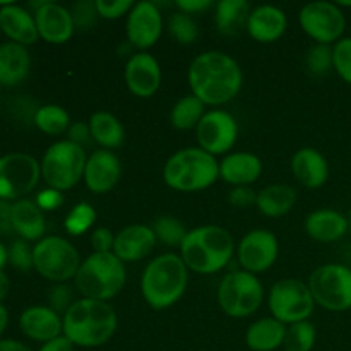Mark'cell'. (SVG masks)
I'll use <instances>...</instances> for the list:
<instances>
[{
  "label": "cell",
  "instance_id": "1",
  "mask_svg": "<svg viewBox=\"0 0 351 351\" xmlns=\"http://www.w3.org/2000/svg\"><path fill=\"white\" fill-rule=\"evenodd\" d=\"M187 79L192 95L209 106L230 103L243 84L240 65L235 58L219 50L199 53L189 65Z\"/></svg>",
  "mask_w": 351,
  "mask_h": 351
},
{
  "label": "cell",
  "instance_id": "2",
  "mask_svg": "<svg viewBox=\"0 0 351 351\" xmlns=\"http://www.w3.org/2000/svg\"><path fill=\"white\" fill-rule=\"evenodd\" d=\"M64 336L74 346L98 348L115 335L119 319L108 302L79 298L62 317Z\"/></svg>",
  "mask_w": 351,
  "mask_h": 351
},
{
  "label": "cell",
  "instance_id": "3",
  "mask_svg": "<svg viewBox=\"0 0 351 351\" xmlns=\"http://www.w3.org/2000/svg\"><path fill=\"white\" fill-rule=\"evenodd\" d=\"M232 233L218 225H204L191 230L180 247V257L197 274H215L225 269L235 254Z\"/></svg>",
  "mask_w": 351,
  "mask_h": 351
},
{
  "label": "cell",
  "instance_id": "4",
  "mask_svg": "<svg viewBox=\"0 0 351 351\" xmlns=\"http://www.w3.org/2000/svg\"><path fill=\"white\" fill-rule=\"evenodd\" d=\"M189 285V267L180 254L167 252L154 257L141 278V293L154 311L170 308L184 297Z\"/></svg>",
  "mask_w": 351,
  "mask_h": 351
},
{
  "label": "cell",
  "instance_id": "5",
  "mask_svg": "<svg viewBox=\"0 0 351 351\" xmlns=\"http://www.w3.org/2000/svg\"><path fill=\"white\" fill-rule=\"evenodd\" d=\"M219 178L216 156L201 147H185L168 158L163 168V180L177 192H199L211 187Z\"/></svg>",
  "mask_w": 351,
  "mask_h": 351
},
{
  "label": "cell",
  "instance_id": "6",
  "mask_svg": "<svg viewBox=\"0 0 351 351\" xmlns=\"http://www.w3.org/2000/svg\"><path fill=\"white\" fill-rule=\"evenodd\" d=\"M127 281L125 264L113 252H93L81 263L74 285L82 298L108 302L123 290Z\"/></svg>",
  "mask_w": 351,
  "mask_h": 351
},
{
  "label": "cell",
  "instance_id": "7",
  "mask_svg": "<svg viewBox=\"0 0 351 351\" xmlns=\"http://www.w3.org/2000/svg\"><path fill=\"white\" fill-rule=\"evenodd\" d=\"M86 161L88 154L84 147L69 139L57 141L41 158V178L50 189L65 192L75 187L84 177Z\"/></svg>",
  "mask_w": 351,
  "mask_h": 351
},
{
  "label": "cell",
  "instance_id": "8",
  "mask_svg": "<svg viewBox=\"0 0 351 351\" xmlns=\"http://www.w3.org/2000/svg\"><path fill=\"white\" fill-rule=\"evenodd\" d=\"M34 269L45 280L53 283H67L74 280L81 267L77 249L67 239L58 235L43 237L33 247Z\"/></svg>",
  "mask_w": 351,
  "mask_h": 351
},
{
  "label": "cell",
  "instance_id": "9",
  "mask_svg": "<svg viewBox=\"0 0 351 351\" xmlns=\"http://www.w3.org/2000/svg\"><path fill=\"white\" fill-rule=\"evenodd\" d=\"M264 288L259 278L247 271H233L221 280L218 288V304L226 315L243 319L259 311Z\"/></svg>",
  "mask_w": 351,
  "mask_h": 351
},
{
  "label": "cell",
  "instance_id": "10",
  "mask_svg": "<svg viewBox=\"0 0 351 351\" xmlns=\"http://www.w3.org/2000/svg\"><path fill=\"white\" fill-rule=\"evenodd\" d=\"M308 288L314 302L331 312L351 308V267L345 264H322L312 271Z\"/></svg>",
  "mask_w": 351,
  "mask_h": 351
},
{
  "label": "cell",
  "instance_id": "11",
  "mask_svg": "<svg viewBox=\"0 0 351 351\" xmlns=\"http://www.w3.org/2000/svg\"><path fill=\"white\" fill-rule=\"evenodd\" d=\"M269 311L276 321L285 326L308 321L315 307L314 297L307 283L300 280H280L269 293Z\"/></svg>",
  "mask_w": 351,
  "mask_h": 351
},
{
  "label": "cell",
  "instance_id": "12",
  "mask_svg": "<svg viewBox=\"0 0 351 351\" xmlns=\"http://www.w3.org/2000/svg\"><path fill=\"white\" fill-rule=\"evenodd\" d=\"M41 167L27 153H7L0 156V199L19 201L38 185Z\"/></svg>",
  "mask_w": 351,
  "mask_h": 351
},
{
  "label": "cell",
  "instance_id": "13",
  "mask_svg": "<svg viewBox=\"0 0 351 351\" xmlns=\"http://www.w3.org/2000/svg\"><path fill=\"white\" fill-rule=\"evenodd\" d=\"M298 21L307 36L317 45L338 43L346 27V17L341 7L335 2H311L302 7Z\"/></svg>",
  "mask_w": 351,
  "mask_h": 351
},
{
  "label": "cell",
  "instance_id": "14",
  "mask_svg": "<svg viewBox=\"0 0 351 351\" xmlns=\"http://www.w3.org/2000/svg\"><path fill=\"white\" fill-rule=\"evenodd\" d=\"M199 147L213 156L226 154L235 146L239 137V125L232 113L225 110H209L195 127Z\"/></svg>",
  "mask_w": 351,
  "mask_h": 351
},
{
  "label": "cell",
  "instance_id": "15",
  "mask_svg": "<svg viewBox=\"0 0 351 351\" xmlns=\"http://www.w3.org/2000/svg\"><path fill=\"white\" fill-rule=\"evenodd\" d=\"M280 243L269 230L257 228L247 233L237 245V257L243 271L252 274L264 273L278 259Z\"/></svg>",
  "mask_w": 351,
  "mask_h": 351
},
{
  "label": "cell",
  "instance_id": "16",
  "mask_svg": "<svg viewBox=\"0 0 351 351\" xmlns=\"http://www.w3.org/2000/svg\"><path fill=\"white\" fill-rule=\"evenodd\" d=\"M127 41L141 51L154 47L163 33V16L154 2H137L127 16Z\"/></svg>",
  "mask_w": 351,
  "mask_h": 351
},
{
  "label": "cell",
  "instance_id": "17",
  "mask_svg": "<svg viewBox=\"0 0 351 351\" xmlns=\"http://www.w3.org/2000/svg\"><path fill=\"white\" fill-rule=\"evenodd\" d=\"M129 91L137 98H151L161 86L160 62L147 51H137L129 57L123 71Z\"/></svg>",
  "mask_w": 351,
  "mask_h": 351
},
{
  "label": "cell",
  "instance_id": "18",
  "mask_svg": "<svg viewBox=\"0 0 351 351\" xmlns=\"http://www.w3.org/2000/svg\"><path fill=\"white\" fill-rule=\"evenodd\" d=\"M122 177V165L113 151L98 149L89 154L84 168V184L93 194H108Z\"/></svg>",
  "mask_w": 351,
  "mask_h": 351
},
{
  "label": "cell",
  "instance_id": "19",
  "mask_svg": "<svg viewBox=\"0 0 351 351\" xmlns=\"http://www.w3.org/2000/svg\"><path fill=\"white\" fill-rule=\"evenodd\" d=\"M36 21L38 34L47 43L64 45L74 34V21H72L71 10L57 2L47 0L36 12H33Z\"/></svg>",
  "mask_w": 351,
  "mask_h": 351
},
{
  "label": "cell",
  "instance_id": "20",
  "mask_svg": "<svg viewBox=\"0 0 351 351\" xmlns=\"http://www.w3.org/2000/svg\"><path fill=\"white\" fill-rule=\"evenodd\" d=\"M158 240L153 228L147 225H130L115 235L113 254L125 263H137L149 256Z\"/></svg>",
  "mask_w": 351,
  "mask_h": 351
},
{
  "label": "cell",
  "instance_id": "21",
  "mask_svg": "<svg viewBox=\"0 0 351 351\" xmlns=\"http://www.w3.org/2000/svg\"><path fill=\"white\" fill-rule=\"evenodd\" d=\"M0 31L5 33L10 41L23 47L34 45L40 38L34 16L23 5L14 2L0 3Z\"/></svg>",
  "mask_w": 351,
  "mask_h": 351
},
{
  "label": "cell",
  "instance_id": "22",
  "mask_svg": "<svg viewBox=\"0 0 351 351\" xmlns=\"http://www.w3.org/2000/svg\"><path fill=\"white\" fill-rule=\"evenodd\" d=\"M19 328L24 336L40 343H47L64 335L62 315L45 305H33L23 311L19 317Z\"/></svg>",
  "mask_w": 351,
  "mask_h": 351
},
{
  "label": "cell",
  "instance_id": "23",
  "mask_svg": "<svg viewBox=\"0 0 351 351\" xmlns=\"http://www.w3.org/2000/svg\"><path fill=\"white\" fill-rule=\"evenodd\" d=\"M287 14L276 5H259L250 10L247 19V33L259 43H274L287 33Z\"/></svg>",
  "mask_w": 351,
  "mask_h": 351
},
{
  "label": "cell",
  "instance_id": "24",
  "mask_svg": "<svg viewBox=\"0 0 351 351\" xmlns=\"http://www.w3.org/2000/svg\"><path fill=\"white\" fill-rule=\"evenodd\" d=\"M263 175V161L257 154L239 151L226 154L219 163V178L233 187H250Z\"/></svg>",
  "mask_w": 351,
  "mask_h": 351
},
{
  "label": "cell",
  "instance_id": "25",
  "mask_svg": "<svg viewBox=\"0 0 351 351\" xmlns=\"http://www.w3.org/2000/svg\"><path fill=\"white\" fill-rule=\"evenodd\" d=\"M293 177L307 189H319L328 182L329 165L315 147H302L291 158Z\"/></svg>",
  "mask_w": 351,
  "mask_h": 351
},
{
  "label": "cell",
  "instance_id": "26",
  "mask_svg": "<svg viewBox=\"0 0 351 351\" xmlns=\"http://www.w3.org/2000/svg\"><path fill=\"white\" fill-rule=\"evenodd\" d=\"M305 232L315 242H338L350 232V219L335 209H317L305 219Z\"/></svg>",
  "mask_w": 351,
  "mask_h": 351
},
{
  "label": "cell",
  "instance_id": "27",
  "mask_svg": "<svg viewBox=\"0 0 351 351\" xmlns=\"http://www.w3.org/2000/svg\"><path fill=\"white\" fill-rule=\"evenodd\" d=\"M12 228L26 242H40L43 239L47 223L36 202L26 197L12 202Z\"/></svg>",
  "mask_w": 351,
  "mask_h": 351
},
{
  "label": "cell",
  "instance_id": "28",
  "mask_svg": "<svg viewBox=\"0 0 351 351\" xmlns=\"http://www.w3.org/2000/svg\"><path fill=\"white\" fill-rule=\"evenodd\" d=\"M31 69V55L27 47L14 41L0 45V84L17 86L27 77Z\"/></svg>",
  "mask_w": 351,
  "mask_h": 351
},
{
  "label": "cell",
  "instance_id": "29",
  "mask_svg": "<svg viewBox=\"0 0 351 351\" xmlns=\"http://www.w3.org/2000/svg\"><path fill=\"white\" fill-rule=\"evenodd\" d=\"M287 338V326L274 317H264L249 326L245 343L252 351H274L281 348Z\"/></svg>",
  "mask_w": 351,
  "mask_h": 351
},
{
  "label": "cell",
  "instance_id": "30",
  "mask_svg": "<svg viewBox=\"0 0 351 351\" xmlns=\"http://www.w3.org/2000/svg\"><path fill=\"white\" fill-rule=\"evenodd\" d=\"M297 202V191L290 185H267L257 192V209L267 218H281L293 209Z\"/></svg>",
  "mask_w": 351,
  "mask_h": 351
},
{
  "label": "cell",
  "instance_id": "31",
  "mask_svg": "<svg viewBox=\"0 0 351 351\" xmlns=\"http://www.w3.org/2000/svg\"><path fill=\"white\" fill-rule=\"evenodd\" d=\"M250 5L245 0H219L215 5V26L225 36H235L247 26Z\"/></svg>",
  "mask_w": 351,
  "mask_h": 351
},
{
  "label": "cell",
  "instance_id": "32",
  "mask_svg": "<svg viewBox=\"0 0 351 351\" xmlns=\"http://www.w3.org/2000/svg\"><path fill=\"white\" fill-rule=\"evenodd\" d=\"M89 129L95 143L101 146V149H119L125 139L123 125L115 115L108 112H96L89 117Z\"/></svg>",
  "mask_w": 351,
  "mask_h": 351
},
{
  "label": "cell",
  "instance_id": "33",
  "mask_svg": "<svg viewBox=\"0 0 351 351\" xmlns=\"http://www.w3.org/2000/svg\"><path fill=\"white\" fill-rule=\"evenodd\" d=\"M204 103L194 95L182 96L173 105L170 113L171 125L177 130H192L199 125L204 117Z\"/></svg>",
  "mask_w": 351,
  "mask_h": 351
},
{
  "label": "cell",
  "instance_id": "34",
  "mask_svg": "<svg viewBox=\"0 0 351 351\" xmlns=\"http://www.w3.org/2000/svg\"><path fill=\"white\" fill-rule=\"evenodd\" d=\"M34 125L48 136H60L71 129V117L60 105H41L34 115Z\"/></svg>",
  "mask_w": 351,
  "mask_h": 351
},
{
  "label": "cell",
  "instance_id": "35",
  "mask_svg": "<svg viewBox=\"0 0 351 351\" xmlns=\"http://www.w3.org/2000/svg\"><path fill=\"white\" fill-rule=\"evenodd\" d=\"M151 228H153L158 242L165 243L168 247H178V249L182 247L189 233L185 230L184 223L175 218V216H160V218L154 219Z\"/></svg>",
  "mask_w": 351,
  "mask_h": 351
},
{
  "label": "cell",
  "instance_id": "36",
  "mask_svg": "<svg viewBox=\"0 0 351 351\" xmlns=\"http://www.w3.org/2000/svg\"><path fill=\"white\" fill-rule=\"evenodd\" d=\"M317 339L315 326L311 321L297 322L287 328V338H285V351H312Z\"/></svg>",
  "mask_w": 351,
  "mask_h": 351
},
{
  "label": "cell",
  "instance_id": "37",
  "mask_svg": "<svg viewBox=\"0 0 351 351\" xmlns=\"http://www.w3.org/2000/svg\"><path fill=\"white\" fill-rule=\"evenodd\" d=\"M96 221V209L89 202H77L64 219L65 232L71 237H79L89 232Z\"/></svg>",
  "mask_w": 351,
  "mask_h": 351
},
{
  "label": "cell",
  "instance_id": "38",
  "mask_svg": "<svg viewBox=\"0 0 351 351\" xmlns=\"http://www.w3.org/2000/svg\"><path fill=\"white\" fill-rule=\"evenodd\" d=\"M168 31H170V36L180 45H192L199 38L197 24L192 19V16L184 12L171 14L168 19Z\"/></svg>",
  "mask_w": 351,
  "mask_h": 351
},
{
  "label": "cell",
  "instance_id": "39",
  "mask_svg": "<svg viewBox=\"0 0 351 351\" xmlns=\"http://www.w3.org/2000/svg\"><path fill=\"white\" fill-rule=\"evenodd\" d=\"M305 64L311 74L324 75L328 74L332 67V47L331 45H314L307 51Z\"/></svg>",
  "mask_w": 351,
  "mask_h": 351
},
{
  "label": "cell",
  "instance_id": "40",
  "mask_svg": "<svg viewBox=\"0 0 351 351\" xmlns=\"http://www.w3.org/2000/svg\"><path fill=\"white\" fill-rule=\"evenodd\" d=\"M7 259H9V264L14 269L27 273V271L34 267L33 247L29 245V242L23 239L14 240L9 245V249H7Z\"/></svg>",
  "mask_w": 351,
  "mask_h": 351
},
{
  "label": "cell",
  "instance_id": "41",
  "mask_svg": "<svg viewBox=\"0 0 351 351\" xmlns=\"http://www.w3.org/2000/svg\"><path fill=\"white\" fill-rule=\"evenodd\" d=\"M332 67L343 81L351 84V36L341 38L332 47Z\"/></svg>",
  "mask_w": 351,
  "mask_h": 351
},
{
  "label": "cell",
  "instance_id": "42",
  "mask_svg": "<svg viewBox=\"0 0 351 351\" xmlns=\"http://www.w3.org/2000/svg\"><path fill=\"white\" fill-rule=\"evenodd\" d=\"M72 21H74L75 29L88 31L93 27V24L98 19V10H96V3L93 0H81V2L74 3L71 9Z\"/></svg>",
  "mask_w": 351,
  "mask_h": 351
},
{
  "label": "cell",
  "instance_id": "43",
  "mask_svg": "<svg viewBox=\"0 0 351 351\" xmlns=\"http://www.w3.org/2000/svg\"><path fill=\"white\" fill-rule=\"evenodd\" d=\"M74 302L75 300L71 287L65 283H55V287H51V290L48 291V307L57 312L58 315H62V317L72 307Z\"/></svg>",
  "mask_w": 351,
  "mask_h": 351
},
{
  "label": "cell",
  "instance_id": "44",
  "mask_svg": "<svg viewBox=\"0 0 351 351\" xmlns=\"http://www.w3.org/2000/svg\"><path fill=\"white\" fill-rule=\"evenodd\" d=\"M96 10H98V16L101 19H119L122 16H129V12L132 10V7L136 3L132 0H113V2H108V0H95Z\"/></svg>",
  "mask_w": 351,
  "mask_h": 351
},
{
  "label": "cell",
  "instance_id": "45",
  "mask_svg": "<svg viewBox=\"0 0 351 351\" xmlns=\"http://www.w3.org/2000/svg\"><path fill=\"white\" fill-rule=\"evenodd\" d=\"M38 108L40 106H36L27 98H16L10 103V113L14 115V119L21 120V122L34 123V115H36Z\"/></svg>",
  "mask_w": 351,
  "mask_h": 351
},
{
  "label": "cell",
  "instance_id": "46",
  "mask_svg": "<svg viewBox=\"0 0 351 351\" xmlns=\"http://www.w3.org/2000/svg\"><path fill=\"white\" fill-rule=\"evenodd\" d=\"M113 243H115V235L112 233V230L105 228V226L93 230L91 233L93 252H99V254L113 252Z\"/></svg>",
  "mask_w": 351,
  "mask_h": 351
},
{
  "label": "cell",
  "instance_id": "47",
  "mask_svg": "<svg viewBox=\"0 0 351 351\" xmlns=\"http://www.w3.org/2000/svg\"><path fill=\"white\" fill-rule=\"evenodd\" d=\"M34 202H36L38 208H40L43 213L55 211V209H58L62 204H64V194H62L60 191H55V189L47 187L43 189V191L38 192Z\"/></svg>",
  "mask_w": 351,
  "mask_h": 351
},
{
  "label": "cell",
  "instance_id": "48",
  "mask_svg": "<svg viewBox=\"0 0 351 351\" xmlns=\"http://www.w3.org/2000/svg\"><path fill=\"white\" fill-rule=\"evenodd\" d=\"M228 201L233 208L247 209L250 206H256L257 192L250 187H235L228 195Z\"/></svg>",
  "mask_w": 351,
  "mask_h": 351
},
{
  "label": "cell",
  "instance_id": "49",
  "mask_svg": "<svg viewBox=\"0 0 351 351\" xmlns=\"http://www.w3.org/2000/svg\"><path fill=\"white\" fill-rule=\"evenodd\" d=\"M69 132V141H72L77 146L84 147V144H88L89 141L93 139L91 136V129H89L88 122H75L72 123L71 129L67 130Z\"/></svg>",
  "mask_w": 351,
  "mask_h": 351
},
{
  "label": "cell",
  "instance_id": "50",
  "mask_svg": "<svg viewBox=\"0 0 351 351\" xmlns=\"http://www.w3.org/2000/svg\"><path fill=\"white\" fill-rule=\"evenodd\" d=\"M178 12H184L192 16V14H201L204 10L211 9L213 2L211 0H177L175 2Z\"/></svg>",
  "mask_w": 351,
  "mask_h": 351
},
{
  "label": "cell",
  "instance_id": "51",
  "mask_svg": "<svg viewBox=\"0 0 351 351\" xmlns=\"http://www.w3.org/2000/svg\"><path fill=\"white\" fill-rule=\"evenodd\" d=\"M12 228V204L0 199V235H10Z\"/></svg>",
  "mask_w": 351,
  "mask_h": 351
},
{
  "label": "cell",
  "instance_id": "52",
  "mask_svg": "<svg viewBox=\"0 0 351 351\" xmlns=\"http://www.w3.org/2000/svg\"><path fill=\"white\" fill-rule=\"evenodd\" d=\"M38 351H74V345L62 335L58 336V338L43 343Z\"/></svg>",
  "mask_w": 351,
  "mask_h": 351
},
{
  "label": "cell",
  "instance_id": "53",
  "mask_svg": "<svg viewBox=\"0 0 351 351\" xmlns=\"http://www.w3.org/2000/svg\"><path fill=\"white\" fill-rule=\"evenodd\" d=\"M0 351H31L24 343L16 339H0Z\"/></svg>",
  "mask_w": 351,
  "mask_h": 351
},
{
  "label": "cell",
  "instance_id": "54",
  "mask_svg": "<svg viewBox=\"0 0 351 351\" xmlns=\"http://www.w3.org/2000/svg\"><path fill=\"white\" fill-rule=\"evenodd\" d=\"M9 290H10L9 276H7L3 271H0V304H2V302L7 298V295H9Z\"/></svg>",
  "mask_w": 351,
  "mask_h": 351
},
{
  "label": "cell",
  "instance_id": "55",
  "mask_svg": "<svg viewBox=\"0 0 351 351\" xmlns=\"http://www.w3.org/2000/svg\"><path fill=\"white\" fill-rule=\"evenodd\" d=\"M7 324H9V312H7L5 305L0 304V339H2V335L5 332Z\"/></svg>",
  "mask_w": 351,
  "mask_h": 351
},
{
  "label": "cell",
  "instance_id": "56",
  "mask_svg": "<svg viewBox=\"0 0 351 351\" xmlns=\"http://www.w3.org/2000/svg\"><path fill=\"white\" fill-rule=\"evenodd\" d=\"M7 263H9V259H7V247L0 242V271L3 269Z\"/></svg>",
  "mask_w": 351,
  "mask_h": 351
},
{
  "label": "cell",
  "instance_id": "57",
  "mask_svg": "<svg viewBox=\"0 0 351 351\" xmlns=\"http://www.w3.org/2000/svg\"><path fill=\"white\" fill-rule=\"evenodd\" d=\"M338 5L339 7H351V2H343V0H339Z\"/></svg>",
  "mask_w": 351,
  "mask_h": 351
},
{
  "label": "cell",
  "instance_id": "58",
  "mask_svg": "<svg viewBox=\"0 0 351 351\" xmlns=\"http://www.w3.org/2000/svg\"><path fill=\"white\" fill-rule=\"evenodd\" d=\"M348 219H350V232H351V215H350V218H348Z\"/></svg>",
  "mask_w": 351,
  "mask_h": 351
},
{
  "label": "cell",
  "instance_id": "59",
  "mask_svg": "<svg viewBox=\"0 0 351 351\" xmlns=\"http://www.w3.org/2000/svg\"><path fill=\"white\" fill-rule=\"evenodd\" d=\"M0 33H2V31H0Z\"/></svg>",
  "mask_w": 351,
  "mask_h": 351
}]
</instances>
